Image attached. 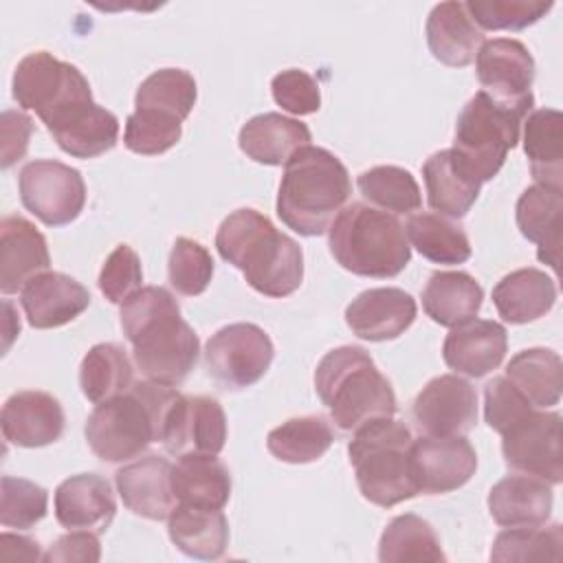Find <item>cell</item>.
<instances>
[{
  "label": "cell",
  "instance_id": "obj_41",
  "mask_svg": "<svg viewBox=\"0 0 563 563\" xmlns=\"http://www.w3.org/2000/svg\"><path fill=\"white\" fill-rule=\"evenodd\" d=\"M563 528L561 523L508 528L495 537L490 561H561Z\"/></svg>",
  "mask_w": 563,
  "mask_h": 563
},
{
  "label": "cell",
  "instance_id": "obj_14",
  "mask_svg": "<svg viewBox=\"0 0 563 563\" xmlns=\"http://www.w3.org/2000/svg\"><path fill=\"white\" fill-rule=\"evenodd\" d=\"M411 416L424 435H464L477 422L475 387L457 374L435 376L416 396Z\"/></svg>",
  "mask_w": 563,
  "mask_h": 563
},
{
  "label": "cell",
  "instance_id": "obj_24",
  "mask_svg": "<svg viewBox=\"0 0 563 563\" xmlns=\"http://www.w3.org/2000/svg\"><path fill=\"white\" fill-rule=\"evenodd\" d=\"M552 504L550 484L526 473L501 477L488 493L490 517L504 528L543 526L550 519Z\"/></svg>",
  "mask_w": 563,
  "mask_h": 563
},
{
  "label": "cell",
  "instance_id": "obj_16",
  "mask_svg": "<svg viewBox=\"0 0 563 563\" xmlns=\"http://www.w3.org/2000/svg\"><path fill=\"white\" fill-rule=\"evenodd\" d=\"M477 468L473 444L464 435H424L411 444V471L420 493L442 495L462 488Z\"/></svg>",
  "mask_w": 563,
  "mask_h": 563
},
{
  "label": "cell",
  "instance_id": "obj_27",
  "mask_svg": "<svg viewBox=\"0 0 563 563\" xmlns=\"http://www.w3.org/2000/svg\"><path fill=\"white\" fill-rule=\"evenodd\" d=\"M561 189L532 185L517 200V227L521 235L539 246L537 257L550 268L559 271L561 255Z\"/></svg>",
  "mask_w": 563,
  "mask_h": 563
},
{
  "label": "cell",
  "instance_id": "obj_37",
  "mask_svg": "<svg viewBox=\"0 0 563 563\" xmlns=\"http://www.w3.org/2000/svg\"><path fill=\"white\" fill-rule=\"evenodd\" d=\"M407 240L433 264H462L471 257V242L460 224L440 213H416L405 227Z\"/></svg>",
  "mask_w": 563,
  "mask_h": 563
},
{
  "label": "cell",
  "instance_id": "obj_44",
  "mask_svg": "<svg viewBox=\"0 0 563 563\" xmlns=\"http://www.w3.org/2000/svg\"><path fill=\"white\" fill-rule=\"evenodd\" d=\"M167 275L176 292L185 297L202 295L213 277V257L200 242L178 238L169 251Z\"/></svg>",
  "mask_w": 563,
  "mask_h": 563
},
{
  "label": "cell",
  "instance_id": "obj_9",
  "mask_svg": "<svg viewBox=\"0 0 563 563\" xmlns=\"http://www.w3.org/2000/svg\"><path fill=\"white\" fill-rule=\"evenodd\" d=\"M526 117V110L501 106L484 90H477L457 117L451 150L479 183H488L517 145L519 128Z\"/></svg>",
  "mask_w": 563,
  "mask_h": 563
},
{
  "label": "cell",
  "instance_id": "obj_40",
  "mask_svg": "<svg viewBox=\"0 0 563 563\" xmlns=\"http://www.w3.org/2000/svg\"><path fill=\"white\" fill-rule=\"evenodd\" d=\"M358 191L380 211L411 213L422 205V194L411 172L396 165H378L363 172L356 180Z\"/></svg>",
  "mask_w": 563,
  "mask_h": 563
},
{
  "label": "cell",
  "instance_id": "obj_1",
  "mask_svg": "<svg viewBox=\"0 0 563 563\" xmlns=\"http://www.w3.org/2000/svg\"><path fill=\"white\" fill-rule=\"evenodd\" d=\"M119 317L134 363L147 380L176 387L196 367L198 334L180 317V306L167 288H139L121 303Z\"/></svg>",
  "mask_w": 563,
  "mask_h": 563
},
{
  "label": "cell",
  "instance_id": "obj_5",
  "mask_svg": "<svg viewBox=\"0 0 563 563\" xmlns=\"http://www.w3.org/2000/svg\"><path fill=\"white\" fill-rule=\"evenodd\" d=\"M314 389L341 431H354L367 420L396 413L391 383L358 345L330 350L314 369Z\"/></svg>",
  "mask_w": 563,
  "mask_h": 563
},
{
  "label": "cell",
  "instance_id": "obj_17",
  "mask_svg": "<svg viewBox=\"0 0 563 563\" xmlns=\"http://www.w3.org/2000/svg\"><path fill=\"white\" fill-rule=\"evenodd\" d=\"M114 484L123 506L152 521L167 519L178 504L172 488V464L156 453L143 455L119 468Z\"/></svg>",
  "mask_w": 563,
  "mask_h": 563
},
{
  "label": "cell",
  "instance_id": "obj_23",
  "mask_svg": "<svg viewBox=\"0 0 563 563\" xmlns=\"http://www.w3.org/2000/svg\"><path fill=\"white\" fill-rule=\"evenodd\" d=\"M117 515L114 493L106 477L79 473L64 479L55 490V519L68 530L106 532Z\"/></svg>",
  "mask_w": 563,
  "mask_h": 563
},
{
  "label": "cell",
  "instance_id": "obj_6",
  "mask_svg": "<svg viewBox=\"0 0 563 563\" xmlns=\"http://www.w3.org/2000/svg\"><path fill=\"white\" fill-rule=\"evenodd\" d=\"M328 244L336 264L361 277H396L411 260L398 218L365 202H352L339 211L328 229Z\"/></svg>",
  "mask_w": 563,
  "mask_h": 563
},
{
  "label": "cell",
  "instance_id": "obj_20",
  "mask_svg": "<svg viewBox=\"0 0 563 563\" xmlns=\"http://www.w3.org/2000/svg\"><path fill=\"white\" fill-rule=\"evenodd\" d=\"M416 299L402 288H369L363 290L345 308L347 328L365 341L398 339L416 321Z\"/></svg>",
  "mask_w": 563,
  "mask_h": 563
},
{
  "label": "cell",
  "instance_id": "obj_21",
  "mask_svg": "<svg viewBox=\"0 0 563 563\" xmlns=\"http://www.w3.org/2000/svg\"><path fill=\"white\" fill-rule=\"evenodd\" d=\"M48 266V244L35 224L15 213L4 216L0 220V290L18 292Z\"/></svg>",
  "mask_w": 563,
  "mask_h": 563
},
{
  "label": "cell",
  "instance_id": "obj_29",
  "mask_svg": "<svg viewBox=\"0 0 563 563\" xmlns=\"http://www.w3.org/2000/svg\"><path fill=\"white\" fill-rule=\"evenodd\" d=\"M172 543L187 556L216 561L229 545V523L222 510L176 504L167 517Z\"/></svg>",
  "mask_w": 563,
  "mask_h": 563
},
{
  "label": "cell",
  "instance_id": "obj_25",
  "mask_svg": "<svg viewBox=\"0 0 563 563\" xmlns=\"http://www.w3.org/2000/svg\"><path fill=\"white\" fill-rule=\"evenodd\" d=\"M422 176L429 207L446 218H464L482 189V183L453 150L431 154L422 165Z\"/></svg>",
  "mask_w": 563,
  "mask_h": 563
},
{
  "label": "cell",
  "instance_id": "obj_7",
  "mask_svg": "<svg viewBox=\"0 0 563 563\" xmlns=\"http://www.w3.org/2000/svg\"><path fill=\"white\" fill-rule=\"evenodd\" d=\"M411 429L394 416L374 418L354 429L347 446L350 464L369 504L391 508L420 493L411 471Z\"/></svg>",
  "mask_w": 563,
  "mask_h": 563
},
{
  "label": "cell",
  "instance_id": "obj_47",
  "mask_svg": "<svg viewBox=\"0 0 563 563\" xmlns=\"http://www.w3.org/2000/svg\"><path fill=\"white\" fill-rule=\"evenodd\" d=\"M143 271L136 251L128 244H119L103 262L99 273V290L110 303H123L141 288Z\"/></svg>",
  "mask_w": 563,
  "mask_h": 563
},
{
  "label": "cell",
  "instance_id": "obj_38",
  "mask_svg": "<svg viewBox=\"0 0 563 563\" xmlns=\"http://www.w3.org/2000/svg\"><path fill=\"white\" fill-rule=\"evenodd\" d=\"M334 442L330 422L323 416H299L275 427L266 446L271 455L288 464H308L328 453Z\"/></svg>",
  "mask_w": 563,
  "mask_h": 563
},
{
  "label": "cell",
  "instance_id": "obj_43",
  "mask_svg": "<svg viewBox=\"0 0 563 563\" xmlns=\"http://www.w3.org/2000/svg\"><path fill=\"white\" fill-rule=\"evenodd\" d=\"M183 134V123L174 117L152 112V110H136L125 121L123 143L130 152L141 156H156L172 150Z\"/></svg>",
  "mask_w": 563,
  "mask_h": 563
},
{
  "label": "cell",
  "instance_id": "obj_12",
  "mask_svg": "<svg viewBox=\"0 0 563 563\" xmlns=\"http://www.w3.org/2000/svg\"><path fill=\"white\" fill-rule=\"evenodd\" d=\"M501 453L512 471L539 477L550 486L561 484V416L556 411L534 409L501 435Z\"/></svg>",
  "mask_w": 563,
  "mask_h": 563
},
{
  "label": "cell",
  "instance_id": "obj_18",
  "mask_svg": "<svg viewBox=\"0 0 563 563\" xmlns=\"http://www.w3.org/2000/svg\"><path fill=\"white\" fill-rule=\"evenodd\" d=\"M64 409L59 400L46 391L26 389L13 394L0 416L2 435L7 442L24 449L53 444L64 433Z\"/></svg>",
  "mask_w": 563,
  "mask_h": 563
},
{
  "label": "cell",
  "instance_id": "obj_49",
  "mask_svg": "<svg viewBox=\"0 0 563 563\" xmlns=\"http://www.w3.org/2000/svg\"><path fill=\"white\" fill-rule=\"evenodd\" d=\"M33 134V121L22 110H4L0 119V165L9 169L24 158Z\"/></svg>",
  "mask_w": 563,
  "mask_h": 563
},
{
  "label": "cell",
  "instance_id": "obj_42",
  "mask_svg": "<svg viewBox=\"0 0 563 563\" xmlns=\"http://www.w3.org/2000/svg\"><path fill=\"white\" fill-rule=\"evenodd\" d=\"M48 493L40 484L4 475L0 479V523L29 530L46 517Z\"/></svg>",
  "mask_w": 563,
  "mask_h": 563
},
{
  "label": "cell",
  "instance_id": "obj_22",
  "mask_svg": "<svg viewBox=\"0 0 563 563\" xmlns=\"http://www.w3.org/2000/svg\"><path fill=\"white\" fill-rule=\"evenodd\" d=\"M506 347L508 334L501 323L473 317L451 328L442 345V358L453 372L482 378L501 365Z\"/></svg>",
  "mask_w": 563,
  "mask_h": 563
},
{
  "label": "cell",
  "instance_id": "obj_35",
  "mask_svg": "<svg viewBox=\"0 0 563 563\" xmlns=\"http://www.w3.org/2000/svg\"><path fill=\"white\" fill-rule=\"evenodd\" d=\"M81 394L99 405L132 387V363L117 343L92 345L79 365Z\"/></svg>",
  "mask_w": 563,
  "mask_h": 563
},
{
  "label": "cell",
  "instance_id": "obj_39",
  "mask_svg": "<svg viewBox=\"0 0 563 563\" xmlns=\"http://www.w3.org/2000/svg\"><path fill=\"white\" fill-rule=\"evenodd\" d=\"M196 97V79L187 70L161 68L141 81L134 95V108L161 112L183 123L189 117Z\"/></svg>",
  "mask_w": 563,
  "mask_h": 563
},
{
  "label": "cell",
  "instance_id": "obj_32",
  "mask_svg": "<svg viewBox=\"0 0 563 563\" xmlns=\"http://www.w3.org/2000/svg\"><path fill=\"white\" fill-rule=\"evenodd\" d=\"M523 152L537 185L561 189L563 185V114L539 108L523 119Z\"/></svg>",
  "mask_w": 563,
  "mask_h": 563
},
{
  "label": "cell",
  "instance_id": "obj_34",
  "mask_svg": "<svg viewBox=\"0 0 563 563\" xmlns=\"http://www.w3.org/2000/svg\"><path fill=\"white\" fill-rule=\"evenodd\" d=\"M506 378L537 407L559 405L563 389V363L554 350L528 347L517 352L506 365Z\"/></svg>",
  "mask_w": 563,
  "mask_h": 563
},
{
  "label": "cell",
  "instance_id": "obj_50",
  "mask_svg": "<svg viewBox=\"0 0 563 563\" xmlns=\"http://www.w3.org/2000/svg\"><path fill=\"white\" fill-rule=\"evenodd\" d=\"M101 559V545L99 534L90 530H70L68 534L59 537L42 561L48 563H68V561H84V563H97Z\"/></svg>",
  "mask_w": 563,
  "mask_h": 563
},
{
  "label": "cell",
  "instance_id": "obj_13",
  "mask_svg": "<svg viewBox=\"0 0 563 563\" xmlns=\"http://www.w3.org/2000/svg\"><path fill=\"white\" fill-rule=\"evenodd\" d=\"M475 73L482 90L501 106L530 112L534 97V59L526 44L512 37H495L479 46Z\"/></svg>",
  "mask_w": 563,
  "mask_h": 563
},
{
  "label": "cell",
  "instance_id": "obj_10",
  "mask_svg": "<svg viewBox=\"0 0 563 563\" xmlns=\"http://www.w3.org/2000/svg\"><path fill=\"white\" fill-rule=\"evenodd\" d=\"M20 200L46 227H64L79 218L86 205L84 176L59 161L40 158L22 167Z\"/></svg>",
  "mask_w": 563,
  "mask_h": 563
},
{
  "label": "cell",
  "instance_id": "obj_45",
  "mask_svg": "<svg viewBox=\"0 0 563 563\" xmlns=\"http://www.w3.org/2000/svg\"><path fill=\"white\" fill-rule=\"evenodd\" d=\"M471 20L486 31H521L539 22L554 4L541 0H468Z\"/></svg>",
  "mask_w": 563,
  "mask_h": 563
},
{
  "label": "cell",
  "instance_id": "obj_11",
  "mask_svg": "<svg viewBox=\"0 0 563 563\" xmlns=\"http://www.w3.org/2000/svg\"><path fill=\"white\" fill-rule=\"evenodd\" d=\"M273 356L271 336L255 323L224 325L205 345L209 374L229 389L255 385L268 372Z\"/></svg>",
  "mask_w": 563,
  "mask_h": 563
},
{
  "label": "cell",
  "instance_id": "obj_30",
  "mask_svg": "<svg viewBox=\"0 0 563 563\" xmlns=\"http://www.w3.org/2000/svg\"><path fill=\"white\" fill-rule=\"evenodd\" d=\"M556 284L539 268H517L493 288V303L508 323H530L552 310Z\"/></svg>",
  "mask_w": 563,
  "mask_h": 563
},
{
  "label": "cell",
  "instance_id": "obj_36",
  "mask_svg": "<svg viewBox=\"0 0 563 563\" xmlns=\"http://www.w3.org/2000/svg\"><path fill=\"white\" fill-rule=\"evenodd\" d=\"M378 559L383 563H418L444 561L440 539L429 521L407 512L394 517L380 534Z\"/></svg>",
  "mask_w": 563,
  "mask_h": 563
},
{
  "label": "cell",
  "instance_id": "obj_46",
  "mask_svg": "<svg viewBox=\"0 0 563 563\" xmlns=\"http://www.w3.org/2000/svg\"><path fill=\"white\" fill-rule=\"evenodd\" d=\"M534 409L537 407H532L506 376H497L484 387V418L499 435H504Z\"/></svg>",
  "mask_w": 563,
  "mask_h": 563
},
{
  "label": "cell",
  "instance_id": "obj_28",
  "mask_svg": "<svg viewBox=\"0 0 563 563\" xmlns=\"http://www.w3.org/2000/svg\"><path fill=\"white\" fill-rule=\"evenodd\" d=\"M238 143L255 163L286 165L299 147L310 145V130L297 119L279 112H264L242 125Z\"/></svg>",
  "mask_w": 563,
  "mask_h": 563
},
{
  "label": "cell",
  "instance_id": "obj_8",
  "mask_svg": "<svg viewBox=\"0 0 563 563\" xmlns=\"http://www.w3.org/2000/svg\"><path fill=\"white\" fill-rule=\"evenodd\" d=\"M11 88L18 106L33 110L51 134L73 125L97 106L84 73L46 51L18 62Z\"/></svg>",
  "mask_w": 563,
  "mask_h": 563
},
{
  "label": "cell",
  "instance_id": "obj_26",
  "mask_svg": "<svg viewBox=\"0 0 563 563\" xmlns=\"http://www.w3.org/2000/svg\"><path fill=\"white\" fill-rule=\"evenodd\" d=\"M424 33L431 55L453 68L468 66L484 44V35L471 20L464 2L455 0L440 2L431 9Z\"/></svg>",
  "mask_w": 563,
  "mask_h": 563
},
{
  "label": "cell",
  "instance_id": "obj_3",
  "mask_svg": "<svg viewBox=\"0 0 563 563\" xmlns=\"http://www.w3.org/2000/svg\"><path fill=\"white\" fill-rule=\"evenodd\" d=\"M350 194L352 180L341 158L325 147L303 145L284 165L277 216L295 233L314 238L330 229Z\"/></svg>",
  "mask_w": 563,
  "mask_h": 563
},
{
  "label": "cell",
  "instance_id": "obj_48",
  "mask_svg": "<svg viewBox=\"0 0 563 563\" xmlns=\"http://www.w3.org/2000/svg\"><path fill=\"white\" fill-rule=\"evenodd\" d=\"M271 90H273L275 103L290 114L303 117L321 108L319 84L306 70L288 68L277 73L271 81Z\"/></svg>",
  "mask_w": 563,
  "mask_h": 563
},
{
  "label": "cell",
  "instance_id": "obj_33",
  "mask_svg": "<svg viewBox=\"0 0 563 563\" xmlns=\"http://www.w3.org/2000/svg\"><path fill=\"white\" fill-rule=\"evenodd\" d=\"M484 290L475 277L464 271L433 273L422 290V308L431 321L455 328L473 319L482 308Z\"/></svg>",
  "mask_w": 563,
  "mask_h": 563
},
{
  "label": "cell",
  "instance_id": "obj_51",
  "mask_svg": "<svg viewBox=\"0 0 563 563\" xmlns=\"http://www.w3.org/2000/svg\"><path fill=\"white\" fill-rule=\"evenodd\" d=\"M0 559L2 561H40V559H44V554H42L37 541H33L29 537L2 532Z\"/></svg>",
  "mask_w": 563,
  "mask_h": 563
},
{
  "label": "cell",
  "instance_id": "obj_4",
  "mask_svg": "<svg viewBox=\"0 0 563 563\" xmlns=\"http://www.w3.org/2000/svg\"><path fill=\"white\" fill-rule=\"evenodd\" d=\"M180 391L154 380H139L106 402H99L86 420V440L103 462L139 457L152 442H161L165 420Z\"/></svg>",
  "mask_w": 563,
  "mask_h": 563
},
{
  "label": "cell",
  "instance_id": "obj_15",
  "mask_svg": "<svg viewBox=\"0 0 563 563\" xmlns=\"http://www.w3.org/2000/svg\"><path fill=\"white\" fill-rule=\"evenodd\" d=\"M167 453L218 455L227 442V416L222 405L209 396H178L161 435Z\"/></svg>",
  "mask_w": 563,
  "mask_h": 563
},
{
  "label": "cell",
  "instance_id": "obj_2",
  "mask_svg": "<svg viewBox=\"0 0 563 563\" xmlns=\"http://www.w3.org/2000/svg\"><path fill=\"white\" fill-rule=\"evenodd\" d=\"M216 249L260 295L282 299L301 286V246L255 209L229 213L218 227Z\"/></svg>",
  "mask_w": 563,
  "mask_h": 563
},
{
  "label": "cell",
  "instance_id": "obj_31",
  "mask_svg": "<svg viewBox=\"0 0 563 563\" xmlns=\"http://www.w3.org/2000/svg\"><path fill=\"white\" fill-rule=\"evenodd\" d=\"M172 488L178 504L222 510L231 497V475L216 455H180L172 464Z\"/></svg>",
  "mask_w": 563,
  "mask_h": 563
},
{
  "label": "cell",
  "instance_id": "obj_19",
  "mask_svg": "<svg viewBox=\"0 0 563 563\" xmlns=\"http://www.w3.org/2000/svg\"><path fill=\"white\" fill-rule=\"evenodd\" d=\"M20 303L31 328L51 330L77 319L90 306V292L75 277L46 271L20 290Z\"/></svg>",
  "mask_w": 563,
  "mask_h": 563
}]
</instances>
